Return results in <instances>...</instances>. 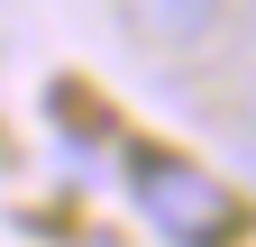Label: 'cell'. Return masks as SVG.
<instances>
[{"mask_svg": "<svg viewBox=\"0 0 256 247\" xmlns=\"http://www.w3.org/2000/svg\"><path fill=\"white\" fill-rule=\"evenodd\" d=\"M128 202L174 247H238V229H247V210H238L229 183L202 174V165H183V156H165V146H128Z\"/></svg>", "mask_w": 256, "mask_h": 247, "instance_id": "6da1fadb", "label": "cell"}, {"mask_svg": "<svg viewBox=\"0 0 256 247\" xmlns=\"http://www.w3.org/2000/svg\"><path fill=\"white\" fill-rule=\"evenodd\" d=\"M92 247H101V238H92Z\"/></svg>", "mask_w": 256, "mask_h": 247, "instance_id": "3957f363", "label": "cell"}, {"mask_svg": "<svg viewBox=\"0 0 256 247\" xmlns=\"http://www.w3.org/2000/svg\"><path fill=\"white\" fill-rule=\"evenodd\" d=\"M119 28L146 55H192L229 28V0H119Z\"/></svg>", "mask_w": 256, "mask_h": 247, "instance_id": "7a4b0ae2", "label": "cell"}]
</instances>
